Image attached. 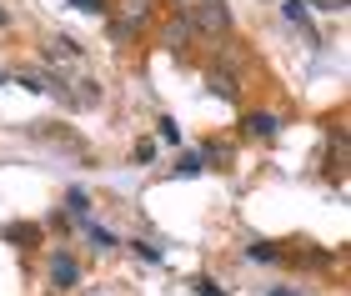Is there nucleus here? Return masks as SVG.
Here are the masks:
<instances>
[{
    "mask_svg": "<svg viewBox=\"0 0 351 296\" xmlns=\"http://www.w3.org/2000/svg\"><path fill=\"white\" fill-rule=\"evenodd\" d=\"M66 206H71V211L86 221V211H90V196H86V191H71V196H66Z\"/></svg>",
    "mask_w": 351,
    "mask_h": 296,
    "instance_id": "0eeeda50",
    "label": "nucleus"
},
{
    "mask_svg": "<svg viewBox=\"0 0 351 296\" xmlns=\"http://www.w3.org/2000/svg\"><path fill=\"white\" fill-rule=\"evenodd\" d=\"M21 86L25 90H51V86H45V75H21Z\"/></svg>",
    "mask_w": 351,
    "mask_h": 296,
    "instance_id": "4468645a",
    "label": "nucleus"
},
{
    "mask_svg": "<svg viewBox=\"0 0 351 296\" xmlns=\"http://www.w3.org/2000/svg\"><path fill=\"white\" fill-rule=\"evenodd\" d=\"M246 131H251V136H276V131H281V116L256 111V116H246Z\"/></svg>",
    "mask_w": 351,
    "mask_h": 296,
    "instance_id": "20e7f679",
    "label": "nucleus"
},
{
    "mask_svg": "<svg viewBox=\"0 0 351 296\" xmlns=\"http://www.w3.org/2000/svg\"><path fill=\"white\" fill-rule=\"evenodd\" d=\"M146 0H121V21H110V40H131L141 25H146Z\"/></svg>",
    "mask_w": 351,
    "mask_h": 296,
    "instance_id": "f03ea898",
    "label": "nucleus"
},
{
    "mask_svg": "<svg viewBox=\"0 0 351 296\" xmlns=\"http://www.w3.org/2000/svg\"><path fill=\"white\" fill-rule=\"evenodd\" d=\"M251 261H281V246H271V241H251Z\"/></svg>",
    "mask_w": 351,
    "mask_h": 296,
    "instance_id": "39448f33",
    "label": "nucleus"
},
{
    "mask_svg": "<svg viewBox=\"0 0 351 296\" xmlns=\"http://www.w3.org/2000/svg\"><path fill=\"white\" fill-rule=\"evenodd\" d=\"M191 25L206 30V36H226V30H231L226 0H196V10H191Z\"/></svg>",
    "mask_w": 351,
    "mask_h": 296,
    "instance_id": "f257e3e1",
    "label": "nucleus"
},
{
    "mask_svg": "<svg viewBox=\"0 0 351 296\" xmlns=\"http://www.w3.org/2000/svg\"><path fill=\"white\" fill-rule=\"evenodd\" d=\"M71 5H75V10H86V15H101L110 0H71Z\"/></svg>",
    "mask_w": 351,
    "mask_h": 296,
    "instance_id": "9b49d317",
    "label": "nucleus"
},
{
    "mask_svg": "<svg viewBox=\"0 0 351 296\" xmlns=\"http://www.w3.org/2000/svg\"><path fill=\"white\" fill-rule=\"evenodd\" d=\"M281 10H286V21H296V25H301V21H306V5H301V0H286V5H281Z\"/></svg>",
    "mask_w": 351,
    "mask_h": 296,
    "instance_id": "9d476101",
    "label": "nucleus"
},
{
    "mask_svg": "<svg viewBox=\"0 0 351 296\" xmlns=\"http://www.w3.org/2000/svg\"><path fill=\"white\" fill-rule=\"evenodd\" d=\"M301 5H316V10H346V0H301Z\"/></svg>",
    "mask_w": 351,
    "mask_h": 296,
    "instance_id": "ddd939ff",
    "label": "nucleus"
},
{
    "mask_svg": "<svg viewBox=\"0 0 351 296\" xmlns=\"http://www.w3.org/2000/svg\"><path fill=\"white\" fill-rule=\"evenodd\" d=\"M176 171H181V176H196V171H206V156L196 151V156H181V166H176Z\"/></svg>",
    "mask_w": 351,
    "mask_h": 296,
    "instance_id": "423d86ee",
    "label": "nucleus"
},
{
    "mask_svg": "<svg viewBox=\"0 0 351 296\" xmlns=\"http://www.w3.org/2000/svg\"><path fill=\"white\" fill-rule=\"evenodd\" d=\"M191 291H201V296H226V291L211 282V276H196V282H191Z\"/></svg>",
    "mask_w": 351,
    "mask_h": 296,
    "instance_id": "1a4fd4ad",
    "label": "nucleus"
},
{
    "mask_svg": "<svg viewBox=\"0 0 351 296\" xmlns=\"http://www.w3.org/2000/svg\"><path fill=\"white\" fill-rule=\"evenodd\" d=\"M75 282H81L75 256H71V251H56V261H51V286H56V291H71Z\"/></svg>",
    "mask_w": 351,
    "mask_h": 296,
    "instance_id": "7ed1b4c3",
    "label": "nucleus"
},
{
    "mask_svg": "<svg viewBox=\"0 0 351 296\" xmlns=\"http://www.w3.org/2000/svg\"><path fill=\"white\" fill-rule=\"evenodd\" d=\"M0 25H10V10H5V5H0Z\"/></svg>",
    "mask_w": 351,
    "mask_h": 296,
    "instance_id": "2eb2a0df",
    "label": "nucleus"
},
{
    "mask_svg": "<svg viewBox=\"0 0 351 296\" xmlns=\"http://www.w3.org/2000/svg\"><path fill=\"white\" fill-rule=\"evenodd\" d=\"M271 296H296V291H281V286H271Z\"/></svg>",
    "mask_w": 351,
    "mask_h": 296,
    "instance_id": "dca6fc26",
    "label": "nucleus"
},
{
    "mask_svg": "<svg viewBox=\"0 0 351 296\" xmlns=\"http://www.w3.org/2000/svg\"><path fill=\"white\" fill-rule=\"evenodd\" d=\"M131 246H136L141 261H161V246H156V241H131Z\"/></svg>",
    "mask_w": 351,
    "mask_h": 296,
    "instance_id": "6e6552de",
    "label": "nucleus"
},
{
    "mask_svg": "<svg viewBox=\"0 0 351 296\" xmlns=\"http://www.w3.org/2000/svg\"><path fill=\"white\" fill-rule=\"evenodd\" d=\"M161 141H171V146L181 141V131H176V121H171V116H161Z\"/></svg>",
    "mask_w": 351,
    "mask_h": 296,
    "instance_id": "f8f14e48",
    "label": "nucleus"
}]
</instances>
